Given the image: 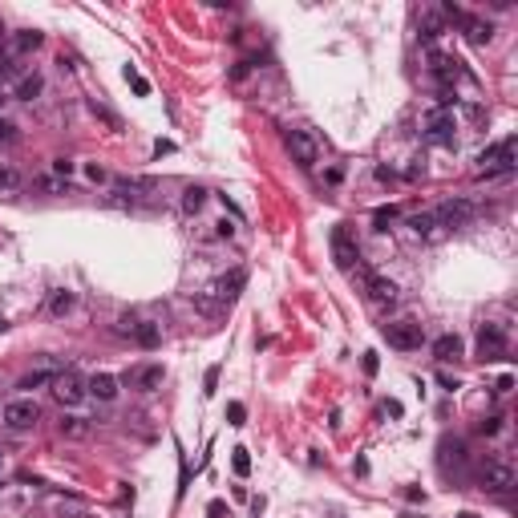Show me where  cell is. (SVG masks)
I'll return each instance as SVG.
<instances>
[{"label": "cell", "mask_w": 518, "mask_h": 518, "mask_svg": "<svg viewBox=\"0 0 518 518\" xmlns=\"http://www.w3.org/2000/svg\"><path fill=\"white\" fill-rule=\"evenodd\" d=\"M397 219H401V207H393V203H389V207H377L372 227H377V231H389V223H397Z\"/></svg>", "instance_id": "cell-24"}, {"label": "cell", "mask_w": 518, "mask_h": 518, "mask_svg": "<svg viewBox=\"0 0 518 518\" xmlns=\"http://www.w3.org/2000/svg\"><path fill=\"white\" fill-rule=\"evenodd\" d=\"M457 352H461V336L446 332V336H437V340H433V357H437V361H454Z\"/></svg>", "instance_id": "cell-17"}, {"label": "cell", "mask_w": 518, "mask_h": 518, "mask_svg": "<svg viewBox=\"0 0 518 518\" xmlns=\"http://www.w3.org/2000/svg\"><path fill=\"white\" fill-rule=\"evenodd\" d=\"M361 279H365L368 296H372L377 304H393V300H397V283H393V279H385V275H372V272H361Z\"/></svg>", "instance_id": "cell-12"}, {"label": "cell", "mask_w": 518, "mask_h": 518, "mask_svg": "<svg viewBox=\"0 0 518 518\" xmlns=\"http://www.w3.org/2000/svg\"><path fill=\"white\" fill-rule=\"evenodd\" d=\"M506 348H510V340H506V332H502L498 324H482V328H478V357H482V361L506 357Z\"/></svg>", "instance_id": "cell-5"}, {"label": "cell", "mask_w": 518, "mask_h": 518, "mask_svg": "<svg viewBox=\"0 0 518 518\" xmlns=\"http://www.w3.org/2000/svg\"><path fill=\"white\" fill-rule=\"evenodd\" d=\"M433 215H437V223H441L446 231H450V227H466V223L474 219V203H470V199H450V203H441Z\"/></svg>", "instance_id": "cell-7"}, {"label": "cell", "mask_w": 518, "mask_h": 518, "mask_svg": "<svg viewBox=\"0 0 518 518\" xmlns=\"http://www.w3.org/2000/svg\"><path fill=\"white\" fill-rule=\"evenodd\" d=\"M21 170L17 166H8V162H0V195H8V190H21Z\"/></svg>", "instance_id": "cell-20"}, {"label": "cell", "mask_w": 518, "mask_h": 518, "mask_svg": "<svg viewBox=\"0 0 518 518\" xmlns=\"http://www.w3.org/2000/svg\"><path fill=\"white\" fill-rule=\"evenodd\" d=\"M61 437H69V441L90 437V421L86 417H61Z\"/></svg>", "instance_id": "cell-18"}, {"label": "cell", "mask_w": 518, "mask_h": 518, "mask_svg": "<svg viewBox=\"0 0 518 518\" xmlns=\"http://www.w3.org/2000/svg\"><path fill=\"white\" fill-rule=\"evenodd\" d=\"M86 179H90V183H106L110 175H106V170H101L97 162H90V166H86Z\"/></svg>", "instance_id": "cell-33"}, {"label": "cell", "mask_w": 518, "mask_h": 518, "mask_svg": "<svg viewBox=\"0 0 518 518\" xmlns=\"http://www.w3.org/2000/svg\"><path fill=\"white\" fill-rule=\"evenodd\" d=\"M409 231L417 235V239H429V243H441L450 231L437 223V215L433 211H421V215H409Z\"/></svg>", "instance_id": "cell-10"}, {"label": "cell", "mask_w": 518, "mask_h": 518, "mask_svg": "<svg viewBox=\"0 0 518 518\" xmlns=\"http://www.w3.org/2000/svg\"><path fill=\"white\" fill-rule=\"evenodd\" d=\"M0 421L21 433V429H32L41 421V409H37V401H29V397H17V401H8V405L0 409Z\"/></svg>", "instance_id": "cell-3"}, {"label": "cell", "mask_w": 518, "mask_h": 518, "mask_svg": "<svg viewBox=\"0 0 518 518\" xmlns=\"http://www.w3.org/2000/svg\"><path fill=\"white\" fill-rule=\"evenodd\" d=\"M332 259L340 272H352L357 268V259H361V251H357V239L344 231V227H336L332 231Z\"/></svg>", "instance_id": "cell-6"}, {"label": "cell", "mask_w": 518, "mask_h": 518, "mask_svg": "<svg viewBox=\"0 0 518 518\" xmlns=\"http://www.w3.org/2000/svg\"><path fill=\"white\" fill-rule=\"evenodd\" d=\"M478 486L486 490V494H506V490L515 486V466L506 457H490L486 466H482V474H478Z\"/></svg>", "instance_id": "cell-2"}, {"label": "cell", "mask_w": 518, "mask_h": 518, "mask_svg": "<svg viewBox=\"0 0 518 518\" xmlns=\"http://www.w3.org/2000/svg\"><path fill=\"white\" fill-rule=\"evenodd\" d=\"M0 332H4V316H0Z\"/></svg>", "instance_id": "cell-37"}, {"label": "cell", "mask_w": 518, "mask_h": 518, "mask_svg": "<svg viewBox=\"0 0 518 518\" xmlns=\"http://www.w3.org/2000/svg\"><path fill=\"white\" fill-rule=\"evenodd\" d=\"M231 470H235L239 478H247V474H251V454H247L243 446H239V450H231Z\"/></svg>", "instance_id": "cell-26"}, {"label": "cell", "mask_w": 518, "mask_h": 518, "mask_svg": "<svg viewBox=\"0 0 518 518\" xmlns=\"http://www.w3.org/2000/svg\"><path fill=\"white\" fill-rule=\"evenodd\" d=\"M454 114L450 110H433L426 114V138L429 142H454Z\"/></svg>", "instance_id": "cell-11"}, {"label": "cell", "mask_w": 518, "mask_h": 518, "mask_svg": "<svg viewBox=\"0 0 518 518\" xmlns=\"http://www.w3.org/2000/svg\"><path fill=\"white\" fill-rule=\"evenodd\" d=\"M53 393H57V401H65V405H77V401H86V393H90V381H81L77 372H57Z\"/></svg>", "instance_id": "cell-8"}, {"label": "cell", "mask_w": 518, "mask_h": 518, "mask_svg": "<svg viewBox=\"0 0 518 518\" xmlns=\"http://www.w3.org/2000/svg\"><path fill=\"white\" fill-rule=\"evenodd\" d=\"M243 283H247V272H239V268H235L231 275H223V279L215 283V296H219L223 304H231V300L239 296V288H243Z\"/></svg>", "instance_id": "cell-14"}, {"label": "cell", "mask_w": 518, "mask_h": 518, "mask_svg": "<svg viewBox=\"0 0 518 518\" xmlns=\"http://www.w3.org/2000/svg\"><path fill=\"white\" fill-rule=\"evenodd\" d=\"M134 340H138L142 348H158V340H162V332H158L154 324H134Z\"/></svg>", "instance_id": "cell-23"}, {"label": "cell", "mask_w": 518, "mask_h": 518, "mask_svg": "<svg viewBox=\"0 0 518 518\" xmlns=\"http://www.w3.org/2000/svg\"><path fill=\"white\" fill-rule=\"evenodd\" d=\"M126 381H130V389H142V393H150V389H158V385H162V365H142V368H134Z\"/></svg>", "instance_id": "cell-13"}, {"label": "cell", "mask_w": 518, "mask_h": 518, "mask_svg": "<svg viewBox=\"0 0 518 518\" xmlns=\"http://www.w3.org/2000/svg\"><path fill=\"white\" fill-rule=\"evenodd\" d=\"M41 190H53V195H69V183H65V179H41Z\"/></svg>", "instance_id": "cell-29"}, {"label": "cell", "mask_w": 518, "mask_h": 518, "mask_svg": "<svg viewBox=\"0 0 518 518\" xmlns=\"http://www.w3.org/2000/svg\"><path fill=\"white\" fill-rule=\"evenodd\" d=\"M461 29L470 37V45H490V37H494V29L486 21H478V17H461Z\"/></svg>", "instance_id": "cell-16"}, {"label": "cell", "mask_w": 518, "mask_h": 518, "mask_svg": "<svg viewBox=\"0 0 518 518\" xmlns=\"http://www.w3.org/2000/svg\"><path fill=\"white\" fill-rule=\"evenodd\" d=\"M288 150H292V158L300 166H316V158H320V146H316V138L308 130H292L288 134Z\"/></svg>", "instance_id": "cell-9"}, {"label": "cell", "mask_w": 518, "mask_h": 518, "mask_svg": "<svg viewBox=\"0 0 518 518\" xmlns=\"http://www.w3.org/2000/svg\"><path fill=\"white\" fill-rule=\"evenodd\" d=\"M457 518H474V515H457Z\"/></svg>", "instance_id": "cell-38"}, {"label": "cell", "mask_w": 518, "mask_h": 518, "mask_svg": "<svg viewBox=\"0 0 518 518\" xmlns=\"http://www.w3.org/2000/svg\"><path fill=\"white\" fill-rule=\"evenodd\" d=\"M365 372H368V377L377 372V352H365Z\"/></svg>", "instance_id": "cell-34"}, {"label": "cell", "mask_w": 518, "mask_h": 518, "mask_svg": "<svg viewBox=\"0 0 518 518\" xmlns=\"http://www.w3.org/2000/svg\"><path fill=\"white\" fill-rule=\"evenodd\" d=\"M215 385H219V365L207 368V377H203V393L211 397V393H215Z\"/></svg>", "instance_id": "cell-31"}, {"label": "cell", "mask_w": 518, "mask_h": 518, "mask_svg": "<svg viewBox=\"0 0 518 518\" xmlns=\"http://www.w3.org/2000/svg\"><path fill=\"white\" fill-rule=\"evenodd\" d=\"M126 81L134 86V93H138V97H146V93H150V81H146V77H142L134 65H126Z\"/></svg>", "instance_id": "cell-27"}, {"label": "cell", "mask_w": 518, "mask_h": 518, "mask_svg": "<svg viewBox=\"0 0 518 518\" xmlns=\"http://www.w3.org/2000/svg\"><path fill=\"white\" fill-rule=\"evenodd\" d=\"M207 515H211V518H223V502H219V498H215L211 506H207Z\"/></svg>", "instance_id": "cell-35"}, {"label": "cell", "mask_w": 518, "mask_h": 518, "mask_svg": "<svg viewBox=\"0 0 518 518\" xmlns=\"http://www.w3.org/2000/svg\"><path fill=\"white\" fill-rule=\"evenodd\" d=\"M0 461H4V450H0Z\"/></svg>", "instance_id": "cell-39"}, {"label": "cell", "mask_w": 518, "mask_h": 518, "mask_svg": "<svg viewBox=\"0 0 518 518\" xmlns=\"http://www.w3.org/2000/svg\"><path fill=\"white\" fill-rule=\"evenodd\" d=\"M49 312H53V316H65V312H73V296H69V292H53V300H49Z\"/></svg>", "instance_id": "cell-28"}, {"label": "cell", "mask_w": 518, "mask_h": 518, "mask_svg": "<svg viewBox=\"0 0 518 518\" xmlns=\"http://www.w3.org/2000/svg\"><path fill=\"white\" fill-rule=\"evenodd\" d=\"M227 417H231V426H243L247 409H243V405H239V401H231V405H227Z\"/></svg>", "instance_id": "cell-30"}, {"label": "cell", "mask_w": 518, "mask_h": 518, "mask_svg": "<svg viewBox=\"0 0 518 518\" xmlns=\"http://www.w3.org/2000/svg\"><path fill=\"white\" fill-rule=\"evenodd\" d=\"M498 429H502V417H486V421L478 426V433H482V437H494Z\"/></svg>", "instance_id": "cell-32"}, {"label": "cell", "mask_w": 518, "mask_h": 518, "mask_svg": "<svg viewBox=\"0 0 518 518\" xmlns=\"http://www.w3.org/2000/svg\"><path fill=\"white\" fill-rule=\"evenodd\" d=\"M450 461H454V466H466V446L446 437V441H441V466H450Z\"/></svg>", "instance_id": "cell-21"}, {"label": "cell", "mask_w": 518, "mask_h": 518, "mask_svg": "<svg viewBox=\"0 0 518 518\" xmlns=\"http://www.w3.org/2000/svg\"><path fill=\"white\" fill-rule=\"evenodd\" d=\"M203 203H207V190H203V186H186V195H183V211H186V215H195V211H203Z\"/></svg>", "instance_id": "cell-22"}, {"label": "cell", "mask_w": 518, "mask_h": 518, "mask_svg": "<svg viewBox=\"0 0 518 518\" xmlns=\"http://www.w3.org/2000/svg\"><path fill=\"white\" fill-rule=\"evenodd\" d=\"M90 393L97 397V401H114V397H118V377H110V372L90 377Z\"/></svg>", "instance_id": "cell-15"}, {"label": "cell", "mask_w": 518, "mask_h": 518, "mask_svg": "<svg viewBox=\"0 0 518 518\" xmlns=\"http://www.w3.org/2000/svg\"><path fill=\"white\" fill-rule=\"evenodd\" d=\"M515 154H518V142L515 138H502V142H494L478 162H482V175L494 179V175H510L515 170Z\"/></svg>", "instance_id": "cell-1"}, {"label": "cell", "mask_w": 518, "mask_h": 518, "mask_svg": "<svg viewBox=\"0 0 518 518\" xmlns=\"http://www.w3.org/2000/svg\"><path fill=\"white\" fill-rule=\"evenodd\" d=\"M41 90H45L41 73H29V77H21V81H17V97H21V101H32Z\"/></svg>", "instance_id": "cell-19"}, {"label": "cell", "mask_w": 518, "mask_h": 518, "mask_svg": "<svg viewBox=\"0 0 518 518\" xmlns=\"http://www.w3.org/2000/svg\"><path fill=\"white\" fill-rule=\"evenodd\" d=\"M0 138H4V142H8V138H17V134H12V122H0Z\"/></svg>", "instance_id": "cell-36"}, {"label": "cell", "mask_w": 518, "mask_h": 518, "mask_svg": "<svg viewBox=\"0 0 518 518\" xmlns=\"http://www.w3.org/2000/svg\"><path fill=\"white\" fill-rule=\"evenodd\" d=\"M385 340L401 348V352H413V348H421V324H409V320H393V324H385L381 328Z\"/></svg>", "instance_id": "cell-4"}, {"label": "cell", "mask_w": 518, "mask_h": 518, "mask_svg": "<svg viewBox=\"0 0 518 518\" xmlns=\"http://www.w3.org/2000/svg\"><path fill=\"white\" fill-rule=\"evenodd\" d=\"M53 381H57V372L41 368V372H29V377L21 381V389H41V385H53Z\"/></svg>", "instance_id": "cell-25"}]
</instances>
